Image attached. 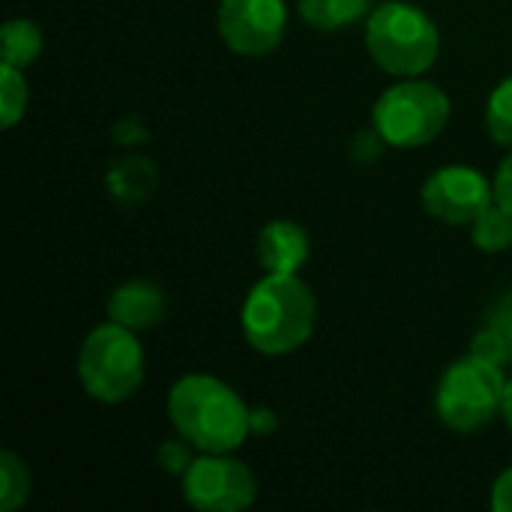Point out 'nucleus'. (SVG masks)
Wrapping results in <instances>:
<instances>
[{"mask_svg": "<svg viewBox=\"0 0 512 512\" xmlns=\"http://www.w3.org/2000/svg\"><path fill=\"white\" fill-rule=\"evenodd\" d=\"M249 408L225 381L186 375L168 393V417L180 438L201 453H234L252 435Z\"/></svg>", "mask_w": 512, "mask_h": 512, "instance_id": "f257e3e1", "label": "nucleus"}, {"mask_svg": "<svg viewBox=\"0 0 512 512\" xmlns=\"http://www.w3.org/2000/svg\"><path fill=\"white\" fill-rule=\"evenodd\" d=\"M507 393L504 366L489 363L477 354H468L447 366L435 393V411L444 426L453 432H477L486 429L495 417H501Z\"/></svg>", "mask_w": 512, "mask_h": 512, "instance_id": "39448f33", "label": "nucleus"}, {"mask_svg": "<svg viewBox=\"0 0 512 512\" xmlns=\"http://www.w3.org/2000/svg\"><path fill=\"white\" fill-rule=\"evenodd\" d=\"M78 378L90 399L120 405L144 384V351L135 330L114 321L87 333L78 354Z\"/></svg>", "mask_w": 512, "mask_h": 512, "instance_id": "20e7f679", "label": "nucleus"}, {"mask_svg": "<svg viewBox=\"0 0 512 512\" xmlns=\"http://www.w3.org/2000/svg\"><path fill=\"white\" fill-rule=\"evenodd\" d=\"M30 498V471L12 450L0 453V510L15 512Z\"/></svg>", "mask_w": 512, "mask_h": 512, "instance_id": "2eb2a0df", "label": "nucleus"}, {"mask_svg": "<svg viewBox=\"0 0 512 512\" xmlns=\"http://www.w3.org/2000/svg\"><path fill=\"white\" fill-rule=\"evenodd\" d=\"M249 423H252V435H270L276 429V414L270 408H255L249 414Z\"/></svg>", "mask_w": 512, "mask_h": 512, "instance_id": "b1692460", "label": "nucleus"}, {"mask_svg": "<svg viewBox=\"0 0 512 512\" xmlns=\"http://www.w3.org/2000/svg\"><path fill=\"white\" fill-rule=\"evenodd\" d=\"M183 498L201 512L249 510L258 498V480L231 453H204L183 474Z\"/></svg>", "mask_w": 512, "mask_h": 512, "instance_id": "0eeeda50", "label": "nucleus"}, {"mask_svg": "<svg viewBox=\"0 0 512 512\" xmlns=\"http://www.w3.org/2000/svg\"><path fill=\"white\" fill-rule=\"evenodd\" d=\"M471 354L489 360V363H498V366H507L510 363V351H507V342L501 339V333H495L489 324L474 336L471 342Z\"/></svg>", "mask_w": 512, "mask_h": 512, "instance_id": "aec40b11", "label": "nucleus"}, {"mask_svg": "<svg viewBox=\"0 0 512 512\" xmlns=\"http://www.w3.org/2000/svg\"><path fill=\"white\" fill-rule=\"evenodd\" d=\"M312 240L303 225L291 219H273L258 234V261L267 273H300V267L309 261Z\"/></svg>", "mask_w": 512, "mask_h": 512, "instance_id": "9d476101", "label": "nucleus"}, {"mask_svg": "<svg viewBox=\"0 0 512 512\" xmlns=\"http://www.w3.org/2000/svg\"><path fill=\"white\" fill-rule=\"evenodd\" d=\"M492 183H495V201L512 213V153H507V159L498 165V174Z\"/></svg>", "mask_w": 512, "mask_h": 512, "instance_id": "4be33fe9", "label": "nucleus"}, {"mask_svg": "<svg viewBox=\"0 0 512 512\" xmlns=\"http://www.w3.org/2000/svg\"><path fill=\"white\" fill-rule=\"evenodd\" d=\"M315 294L297 276L267 273L243 303V336L246 342L267 357H282L303 348L315 330Z\"/></svg>", "mask_w": 512, "mask_h": 512, "instance_id": "f03ea898", "label": "nucleus"}, {"mask_svg": "<svg viewBox=\"0 0 512 512\" xmlns=\"http://www.w3.org/2000/svg\"><path fill=\"white\" fill-rule=\"evenodd\" d=\"M165 309H168V303H165L162 288L147 279L123 282L108 300V318L135 333L156 327L165 318Z\"/></svg>", "mask_w": 512, "mask_h": 512, "instance_id": "9b49d317", "label": "nucleus"}, {"mask_svg": "<svg viewBox=\"0 0 512 512\" xmlns=\"http://www.w3.org/2000/svg\"><path fill=\"white\" fill-rule=\"evenodd\" d=\"M27 99H30V90L24 81V69L3 66L0 69V123H3V129H12L24 117Z\"/></svg>", "mask_w": 512, "mask_h": 512, "instance_id": "dca6fc26", "label": "nucleus"}, {"mask_svg": "<svg viewBox=\"0 0 512 512\" xmlns=\"http://www.w3.org/2000/svg\"><path fill=\"white\" fill-rule=\"evenodd\" d=\"M471 240L480 252H507L512 246V213L504 210L498 201L489 204L474 222H471Z\"/></svg>", "mask_w": 512, "mask_h": 512, "instance_id": "4468645a", "label": "nucleus"}, {"mask_svg": "<svg viewBox=\"0 0 512 512\" xmlns=\"http://www.w3.org/2000/svg\"><path fill=\"white\" fill-rule=\"evenodd\" d=\"M45 36L30 18H12L3 24V66L27 69L42 54Z\"/></svg>", "mask_w": 512, "mask_h": 512, "instance_id": "ddd939ff", "label": "nucleus"}, {"mask_svg": "<svg viewBox=\"0 0 512 512\" xmlns=\"http://www.w3.org/2000/svg\"><path fill=\"white\" fill-rule=\"evenodd\" d=\"M423 210L447 225H471L489 204H495V183L471 165H447L423 183Z\"/></svg>", "mask_w": 512, "mask_h": 512, "instance_id": "1a4fd4ad", "label": "nucleus"}, {"mask_svg": "<svg viewBox=\"0 0 512 512\" xmlns=\"http://www.w3.org/2000/svg\"><path fill=\"white\" fill-rule=\"evenodd\" d=\"M366 48L390 75L417 78L435 66L441 51L438 24L414 3L393 0L375 6L366 18Z\"/></svg>", "mask_w": 512, "mask_h": 512, "instance_id": "7ed1b4c3", "label": "nucleus"}, {"mask_svg": "<svg viewBox=\"0 0 512 512\" xmlns=\"http://www.w3.org/2000/svg\"><path fill=\"white\" fill-rule=\"evenodd\" d=\"M372 0H300V15L309 27L321 33H333L342 27L369 18Z\"/></svg>", "mask_w": 512, "mask_h": 512, "instance_id": "f8f14e48", "label": "nucleus"}, {"mask_svg": "<svg viewBox=\"0 0 512 512\" xmlns=\"http://www.w3.org/2000/svg\"><path fill=\"white\" fill-rule=\"evenodd\" d=\"M216 27L234 54L264 57L285 39L288 6L285 0H222Z\"/></svg>", "mask_w": 512, "mask_h": 512, "instance_id": "6e6552de", "label": "nucleus"}, {"mask_svg": "<svg viewBox=\"0 0 512 512\" xmlns=\"http://www.w3.org/2000/svg\"><path fill=\"white\" fill-rule=\"evenodd\" d=\"M501 414H504V423L510 426L512 432V378H507V393H504V408H501Z\"/></svg>", "mask_w": 512, "mask_h": 512, "instance_id": "393cba45", "label": "nucleus"}, {"mask_svg": "<svg viewBox=\"0 0 512 512\" xmlns=\"http://www.w3.org/2000/svg\"><path fill=\"white\" fill-rule=\"evenodd\" d=\"M486 324H489L495 333H501V339L507 342V351H510V363H512V291H507V294L492 306V312H489Z\"/></svg>", "mask_w": 512, "mask_h": 512, "instance_id": "412c9836", "label": "nucleus"}, {"mask_svg": "<svg viewBox=\"0 0 512 512\" xmlns=\"http://www.w3.org/2000/svg\"><path fill=\"white\" fill-rule=\"evenodd\" d=\"M486 129L489 135L504 144V147H512V75L504 78L492 96H489V105H486Z\"/></svg>", "mask_w": 512, "mask_h": 512, "instance_id": "a211bd4d", "label": "nucleus"}, {"mask_svg": "<svg viewBox=\"0 0 512 512\" xmlns=\"http://www.w3.org/2000/svg\"><path fill=\"white\" fill-rule=\"evenodd\" d=\"M150 186H153V165L147 159L132 156V159L117 162L114 171H111V189H114L117 198L135 201V198L147 195Z\"/></svg>", "mask_w": 512, "mask_h": 512, "instance_id": "f3484780", "label": "nucleus"}, {"mask_svg": "<svg viewBox=\"0 0 512 512\" xmlns=\"http://www.w3.org/2000/svg\"><path fill=\"white\" fill-rule=\"evenodd\" d=\"M492 510L512 512V465L495 480V486H492Z\"/></svg>", "mask_w": 512, "mask_h": 512, "instance_id": "5701e85b", "label": "nucleus"}, {"mask_svg": "<svg viewBox=\"0 0 512 512\" xmlns=\"http://www.w3.org/2000/svg\"><path fill=\"white\" fill-rule=\"evenodd\" d=\"M450 108V96L438 84L417 75L378 96L372 123L390 147H423L444 132Z\"/></svg>", "mask_w": 512, "mask_h": 512, "instance_id": "423d86ee", "label": "nucleus"}, {"mask_svg": "<svg viewBox=\"0 0 512 512\" xmlns=\"http://www.w3.org/2000/svg\"><path fill=\"white\" fill-rule=\"evenodd\" d=\"M192 450H195V447H192L186 438H180V441H165V444L159 447V453H156V462H159V468H162L165 474L183 480V474H186V471L192 468V462H195Z\"/></svg>", "mask_w": 512, "mask_h": 512, "instance_id": "6ab92c4d", "label": "nucleus"}]
</instances>
